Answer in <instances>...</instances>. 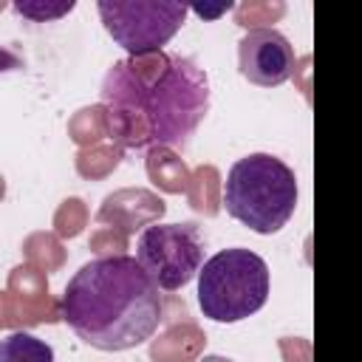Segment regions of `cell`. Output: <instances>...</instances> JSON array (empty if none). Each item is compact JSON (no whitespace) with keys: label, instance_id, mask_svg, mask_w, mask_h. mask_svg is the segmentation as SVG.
Instances as JSON below:
<instances>
[{"label":"cell","instance_id":"cell-1","mask_svg":"<svg viewBox=\"0 0 362 362\" xmlns=\"http://www.w3.org/2000/svg\"><path fill=\"white\" fill-rule=\"evenodd\" d=\"M107 139L122 150H184L209 110V79L189 57L153 51L116 59L102 79Z\"/></svg>","mask_w":362,"mask_h":362},{"label":"cell","instance_id":"cell-2","mask_svg":"<svg viewBox=\"0 0 362 362\" xmlns=\"http://www.w3.org/2000/svg\"><path fill=\"white\" fill-rule=\"evenodd\" d=\"M62 320L96 351H130L150 339L164 320L158 286L136 257H96L65 286Z\"/></svg>","mask_w":362,"mask_h":362},{"label":"cell","instance_id":"cell-3","mask_svg":"<svg viewBox=\"0 0 362 362\" xmlns=\"http://www.w3.org/2000/svg\"><path fill=\"white\" fill-rule=\"evenodd\" d=\"M221 206L257 235L280 232L297 209L294 170L272 153H249L232 164Z\"/></svg>","mask_w":362,"mask_h":362},{"label":"cell","instance_id":"cell-4","mask_svg":"<svg viewBox=\"0 0 362 362\" xmlns=\"http://www.w3.org/2000/svg\"><path fill=\"white\" fill-rule=\"evenodd\" d=\"M269 300V266L249 249H223L198 269V308L215 322H240Z\"/></svg>","mask_w":362,"mask_h":362},{"label":"cell","instance_id":"cell-5","mask_svg":"<svg viewBox=\"0 0 362 362\" xmlns=\"http://www.w3.org/2000/svg\"><path fill=\"white\" fill-rule=\"evenodd\" d=\"M105 31L130 54H153L167 45L187 20V6L175 0H99Z\"/></svg>","mask_w":362,"mask_h":362},{"label":"cell","instance_id":"cell-6","mask_svg":"<svg viewBox=\"0 0 362 362\" xmlns=\"http://www.w3.org/2000/svg\"><path fill=\"white\" fill-rule=\"evenodd\" d=\"M136 260L164 288H184L204 266V235L198 223H153L139 235Z\"/></svg>","mask_w":362,"mask_h":362},{"label":"cell","instance_id":"cell-7","mask_svg":"<svg viewBox=\"0 0 362 362\" xmlns=\"http://www.w3.org/2000/svg\"><path fill=\"white\" fill-rule=\"evenodd\" d=\"M238 62H240V74L260 88L283 85L297 68L294 48L277 28L249 31L238 42Z\"/></svg>","mask_w":362,"mask_h":362},{"label":"cell","instance_id":"cell-8","mask_svg":"<svg viewBox=\"0 0 362 362\" xmlns=\"http://www.w3.org/2000/svg\"><path fill=\"white\" fill-rule=\"evenodd\" d=\"M8 305H11V328L25 331L42 322H59L62 308L59 300L51 297L45 272L20 263L8 272Z\"/></svg>","mask_w":362,"mask_h":362},{"label":"cell","instance_id":"cell-9","mask_svg":"<svg viewBox=\"0 0 362 362\" xmlns=\"http://www.w3.org/2000/svg\"><path fill=\"white\" fill-rule=\"evenodd\" d=\"M167 212V204L144 187H124L116 189L110 195H105L96 221L105 226H113L124 235H133L136 229H147L153 223H158Z\"/></svg>","mask_w":362,"mask_h":362},{"label":"cell","instance_id":"cell-10","mask_svg":"<svg viewBox=\"0 0 362 362\" xmlns=\"http://www.w3.org/2000/svg\"><path fill=\"white\" fill-rule=\"evenodd\" d=\"M204 348H206V334L192 320H181L167 325L150 342V359L153 362H198Z\"/></svg>","mask_w":362,"mask_h":362},{"label":"cell","instance_id":"cell-11","mask_svg":"<svg viewBox=\"0 0 362 362\" xmlns=\"http://www.w3.org/2000/svg\"><path fill=\"white\" fill-rule=\"evenodd\" d=\"M144 167H147L150 181H153L161 192H170V195L187 192L189 167H187V161H184L175 150H170V147H153V150H147Z\"/></svg>","mask_w":362,"mask_h":362},{"label":"cell","instance_id":"cell-12","mask_svg":"<svg viewBox=\"0 0 362 362\" xmlns=\"http://www.w3.org/2000/svg\"><path fill=\"white\" fill-rule=\"evenodd\" d=\"M221 195H223V181L215 164H201L189 173V184H187V204L204 215V218H215L221 212Z\"/></svg>","mask_w":362,"mask_h":362},{"label":"cell","instance_id":"cell-13","mask_svg":"<svg viewBox=\"0 0 362 362\" xmlns=\"http://www.w3.org/2000/svg\"><path fill=\"white\" fill-rule=\"evenodd\" d=\"M23 257L28 266L40 269V272H59L68 260V249L62 246V240L54 232H31L23 240Z\"/></svg>","mask_w":362,"mask_h":362},{"label":"cell","instance_id":"cell-14","mask_svg":"<svg viewBox=\"0 0 362 362\" xmlns=\"http://www.w3.org/2000/svg\"><path fill=\"white\" fill-rule=\"evenodd\" d=\"M68 136L74 144H79V150L102 144V139H107V110L105 105H88L79 107L71 119H68Z\"/></svg>","mask_w":362,"mask_h":362},{"label":"cell","instance_id":"cell-15","mask_svg":"<svg viewBox=\"0 0 362 362\" xmlns=\"http://www.w3.org/2000/svg\"><path fill=\"white\" fill-rule=\"evenodd\" d=\"M0 362H54V348L28 331H14L0 339Z\"/></svg>","mask_w":362,"mask_h":362},{"label":"cell","instance_id":"cell-16","mask_svg":"<svg viewBox=\"0 0 362 362\" xmlns=\"http://www.w3.org/2000/svg\"><path fill=\"white\" fill-rule=\"evenodd\" d=\"M122 164V147L116 144H93L74 156V167L85 181L107 178Z\"/></svg>","mask_w":362,"mask_h":362},{"label":"cell","instance_id":"cell-17","mask_svg":"<svg viewBox=\"0 0 362 362\" xmlns=\"http://www.w3.org/2000/svg\"><path fill=\"white\" fill-rule=\"evenodd\" d=\"M283 14H286V3L280 0H246L235 6V23L249 31L272 28V23H277Z\"/></svg>","mask_w":362,"mask_h":362},{"label":"cell","instance_id":"cell-18","mask_svg":"<svg viewBox=\"0 0 362 362\" xmlns=\"http://www.w3.org/2000/svg\"><path fill=\"white\" fill-rule=\"evenodd\" d=\"M88 206H85V201L82 198H76V195H71V198H65L59 206H57V212H54V235L62 240H71V238H76V235H82V229L88 226Z\"/></svg>","mask_w":362,"mask_h":362},{"label":"cell","instance_id":"cell-19","mask_svg":"<svg viewBox=\"0 0 362 362\" xmlns=\"http://www.w3.org/2000/svg\"><path fill=\"white\" fill-rule=\"evenodd\" d=\"M74 6H76L74 0H17L14 11L31 23H51L74 11Z\"/></svg>","mask_w":362,"mask_h":362},{"label":"cell","instance_id":"cell-20","mask_svg":"<svg viewBox=\"0 0 362 362\" xmlns=\"http://www.w3.org/2000/svg\"><path fill=\"white\" fill-rule=\"evenodd\" d=\"M88 249L96 252L99 257H116V255H124L127 249V235L113 229V226H99L90 232V240H88Z\"/></svg>","mask_w":362,"mask_h":362},{"label":"cell","instance_id":"cell-21","mask_svg":"<svg viewBox=\"0 0 362 362\" xmlns=\"http://www.w3.org/2000/svg\"><path fill=\"white\" fill-rule=\"evenodd\" d=\"M280 354L286 362H311V342L305 337H283Z\"/></svg>","mask_w":362,"mask_h":362},{"label":"cell","instance_id":"cell-22","mask_svg":"<svg viewBox=\"0 0 362 362\" xmlns=\"http://www.w3.org/2000/svg\"><path fill=\"white\" fill-rule=\"evenodd\" d=\"M192 8H195V14H201V17H209V20H212V17L223 14V11H229V8H232V3H229V0H226V3H218V6H206V3H204V6H192Z\"/></svg>","mask_w":362,"mask_h":362},{"label":"cell","instance_id":"cell-23","mask_svg":"<svg viewBox=\"0 0 362 362\" xmlns=\"http://www.w3.org/2000/svg\"><path fill=\"white\" fill-rule=\"evenodd\" d=\"M11 328V305H8V291H0V331Z\"/></svg>","mask_w":362,"mask_h":362},{"label":"cell","instance_id":"cell-24","mask_svg":"<svg viewBox=\"0 0 362 362\" xmlns=\"http://www.w3.org/2000/svg\"><path fill=\"white\" fill-rule=\"evenodd\" d=\"M17 65H20V59L11 57L6 48H0V71H11V68H17Z\"/></svg>","mask_w":362,"mask_h":362},{"label":"cell","instance_id":"cell-25","mask_svg":"<svg viewBox=\"0 0 362 362\" xmlns=\"http://www.w3.org/2000/svg\"><path fill=\"white\" fill-rule=\"evenodd\" d=\"M198 362H232V359H226V356H204V359H198Z\"/></svg>","mask_w":362,"mask_h":362},{"label":"cell","instance_id":"cell-26","mask_svg":"<svg viewBox=\"0 0 362 362\" xmlns=\"http://www.w3.org/2000/svg\"><path fill=\"white\" fill-rule=\"evenodd\" d=\"M3 198H6V178L0 175V201H3Z\"/></svg>","mask_w":362,"mask_h":362}]
</instances>
